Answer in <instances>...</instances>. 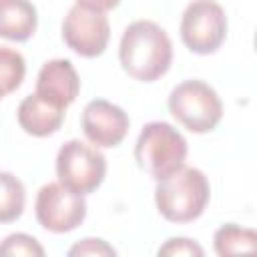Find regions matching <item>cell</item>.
Listing matches in <instances>:
<instances>
[{
    "instance_id": "obj_1",
    "label": "cell",
    "mask_w": 257,
    "mask_h": 257,
    "mask_svg": "<svg viewBox=\"0 0 257 257\" xmlns=\"http://www.w3.org/2000/svg\"><path fill=\"white\" fill-rule=\"evenodd\" d=\"M118 60L122 70L135 80L155 82L173 64V42L157 22L135 20L120 36Z\"/></svg>"
},
{
    "instance_id": "obj_2",
    "label": "cell",
    "mask_w": 257,
    "mask_h": 257,
    "mask_svg": "<svg viewBox=\"0 0 257 257\" xmlns=\"http://www.w3.org/2000/svg\"><path fill=\"white\" fill-rule=\"evenodd\" d=\"M211 199L209 179L201 169L183 167L167 179L157 181L155 205L163 219L169 223L197 221Z\"/></svg>"
},
{
    "instance_id": "obj_3",
    "label": "cell",
    "mask_w": 257,
    "mask_h": 257,
    "mask_svg": "<svg viewBox=\"0 0 257 257\" xmlns=\"http://www.w3.org/2000/svg\"><path fill=\"white\" fill-rule=\"evenodd\" d=\"M185 137L165 120L147 122L135 145V161L143 173L155 181L167 179L185 167L187 161Z\"/></svg>"
},
{
    "instance_id": "obj_4",
    "label": "cell",
    "mask_w": 257,
    "mask_h": 257,
    "mask_svg": "<svg viewBox=\"0 0 257 257\" xmlns=\"http://www.w3.org/2000/svg\"><path fill=\"white\" fill-rule=\"evenodd\" d=\"M167 106L179 124L197 135L211 133L223 118V102L217 90L197 78L179 82L171 90Z\"/></svg>"
},
{
    "instance_id": "obj_5",
    "label": "cell",
    "mask_w": 257,
    "mask_h": 257,
    "mask_svg": "<svg viewBox=\"0 0 257 257\" xmlns=\"http://www.w3.org/2000/svg\"><path fill=\"white\" fill-rule=\"evenodd\" d=\"M58 183L76 195L94 193L106 177V159L96 149L78 139L66 141L56 155Z\"/></svg>"
},
{
    "instance_id": "obj_6",
    "label": "cell",
    "mask_w": 257,
    "mask_h": 257,
    "mask_svg": "<svg viewBox=\"0 0 257 257\" xmlns=\"http://www.w3.org/2000/svg\"><path fill=\"white\" fill-rule=\"evenodd\" d=\"M179 32L191 52L213 54L227 38V14L215 0H193L181 16Z\"/></svg>"
},
{
    "instance_id": "obj_7",
    "label": "cell",
    "mask_w": 257,
    "mask_h": 257,
    "mask_svg": "<svg viewBox=\"0 0 257 257\" xmlns=\"http://www.w3.org/2000/svg\"><path fill=\"white\" fill-rule=\"evenodd\" d=\"M34 215L42 229L50 233H70L86 217V201L60 183L40 187L34 201Z\"/></svg>"
},
{
    "instance_id": "obj_8",
    "label": "cell",
    "mask_w": 257,
    "mask_h": 257,
    "mask_svg": "<svg viewBox=\"0 0 257 257\" xmlns=\"http://www.w3.org/2000/svg\"><path fill=\"white\" fill-rule=\"evenodd\" d=\"M64 44L82 58L100 56L110 40V24L104 12L74 4L62 22Z\"/></svg>"
},
{
    "instance_id": "obj_9",
    "label": "cell",
    "mask_w": 257,
    "mask_h": 257,
    "mask_svg": "<svg viewBox=\"0 0 257 257\" xmlns=\"http://www.w3.org/2000/svg\"><path fill=\"white\" fill-rule=\"evenodd\" d=\"M80 126L84 137L96 149H112L124 141L131 120L118 104L104 98H94L84 106Z\"/></svg>"
},
{
    "instance_id": "obj_10",
    "label": "cell",
    "mask_w": 257,
    "mask_h": 257,
    "mask_svg": "<svg viewBox=\"0 0 257 257\" xmlns=\"http://www.w3.org/2000/svg\"><path fill=\"white\" fill-rule=\"evenodd\" d=\"M34 92L66 110L80 92V78L72 62L66 58H52L44 62L38 72Z\"/></svg>"
},
{
    "instance_id": "obj_11",
    "label": "cell",
    "mask_w": 257,
    "mask_h": 257,
    "mask_svg": "<svg viewBox=\"0 0 257 257\" xmlns=\"http://www.w3.org/2000/svg\"><path fill=\"white\" fill-rule=\"evenodd\" d=\"M64 114H66L64 108L38 96L36 92L22 98V102L18 104V110H16V118H18L20 128L26 135L38 137V139L54 135L62 126Z\"/></svg>"
},
{
    "instance_id": "obj_12",
    "label": "cell",
    "mask_w": 257,
    "mask_h": 257,
    "mask_svg": "<svg viewBox=\"0 0 257 257\" xmlns=\"http://www.w3.org/2000/svg\"><path fill=\"white\" fill-rule=\"evenodd\" d=\"M38 26V12L30 0H0V38L26 42Z\"/></svg>"
},
{
    "instance_id": "obj_13",
    "label": "cell",
    "mask_w": 257,
    "mask_h": 257,
    "mask_svg": "<svg viewBox=\"0 0 257 257\" xmlns=\"http://www.w3.org/2000/svg\"><path fill=\"white\" fill-rule=\"evenodd\" d=\"M213 247H215V253L221 257L253 253L257 249V233L253 229L241 227L237 223H225L215 231Z\"/></svg>"
},
{
    "instance_id": "obj_14",
    "label": "cell",
    "mask_w": 257,
    "mask_h": 257,
    "mask_svg": "<svg viewBox=\"0 0 257 257\" xmlns=\"http://www.w3.org/2000/svg\"><path fill=\"white\" fill-rule=\"evenodd\" d=\"M24 205L26 189L22 181L8 171H0V225L20 219L24 213Z\"/></svg>"
},
{
    "instance_id": "obj_15",
    "label": "cell",
    "mask_w": 257,
    "mask_h": 257,
    "mask_svg": "<svg viewBox=\"0 0 257 257\" xmlns=\"http://www.w3.org/2000/svg\"><path fill=\"white\" fill-rule=\"evenodd\" d=\"M26 74L24 56L8 46H0V98L14 92Z\"/></svg>"
},
{
    "instance_id": "obj_16",
    "label": "cell",
    "mask_w": 257,
    "mask_h": 257,
    "mask_svg": "<svg viewBox=\"0 0 257 257\" xmlns=\"http://www.w3.org/2000/svg\"><path fill=\"white\" fill-rule=\"evenodd\" d=\"M44 257V247L28 233H12L0 243V257Z\"/></svg>"
},
{
    "instance_id": "obj_17",
    "label": "cell",
    "mask_w": 257,
    "mask_h": 257,
    "mask_svg": "<svg viewBox=\"0 0 257 257\" xmlns=\"http://www.w3.org/2000/svg\"><path fill=\"white\" fill-rule=\"evenodd\" d=\"M68 255L70 257H86V255H90V257H94V255L96 257H114L116 249L102 239L86 237V239H80L78 243H74L68 249Z\"/></svg>"
},
{
    "instance_id": "obj_18",
    "label": "cell",
    "mask_w": 257,
    "mask_h": 257,
    "mask_svg": "<svg viewBox=\"0 0 257 257\" xmlns=\"http://www.w3.org/2000/svg\"><path fill=\"white\" fill-rule=\"evenodd\" d=\"M159 255H171V257H181V255H187V257H201L205 251L203 247L193 241V239H187V237H171L165 241V245L159 247L157 251Z\"/></svg>"
},
{
    "instance_id": "obj_19",
    "label": "cell",
    "mask_w": 257,
    "mask_h": 257,
    "mask_svg": "<svg viewBox=\"0 0 257 257\" xmlns=\"http://www.w3.org/2000/svg\"><path fill=\"white\" fill-rule=\"evenodd\" d=\"M76 4L90 8V10H96V12H108V10L116 8L120 4V0H76Z\"/></svg>"
}]
</instances>
